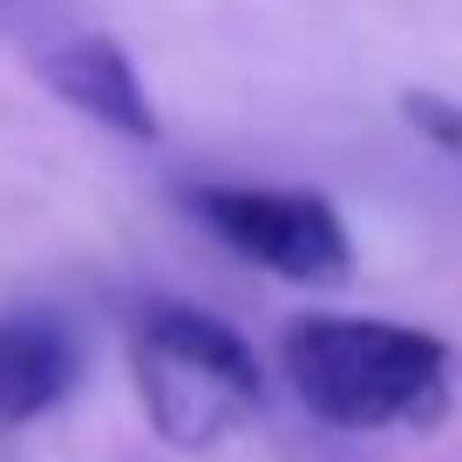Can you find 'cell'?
Segmentation results:
<instances>
[{
    "instance_id": "1",
    "label": "cell",
    "mask_w": 462,
    "mask_h": 462,
    "mask_svg": "<svg viewBox=\"0 0 462 462\" xmlns=\"http://www.w3.org/2000/svg\"><path fill=\"white\" fill-rule=\"evenodd\" d=\"M292 394L327 429H435L456 354L442 333L367 313H306L279 340Z\"/></svg>"
},
{
    "instance_id": "2",
    "label": "cell",
    "mask_w": 462,
    "mask_h": 462,
    "mask_svg": "<svg viewBox=\"0 0 462 462\" xmlns=\"http://www.w3.org/2000/svg\"><path fill=\"white\" fill-rule=\"evenodd\" d=\"M136 394L150 429L171 448H211L238 435L265 402V374L252 340L231 319L184 300H143L130 327Z\"/></svg>"
},
{
    "instance_id": "3",
    "label": "cell",
    "mask_w": 462,
    "mask_h": 462,
    "mask_svg": "<svg viewBox=\"0 0 462 462\" xmlns=\"http://www.w3.org/2000/svg\"><path fill=\"white\" fill-rule=\"evenodd\" d=\"M177 198L217 245H231L245 265L286 279V286H346V273H354V238L319 190L184 184Z\"/></svg>"
},
{
    "instance_id": "4",
    "label": "cell",
    "mask_w": 462,
    "mask_h": 462,
    "mask_svg": "<svg viewBox=\"0 0 462 462\" xmlns=\"http://www.w3.org/2000/svg\"><path fill=\"white\" fill-rule=\"evenodd\" d=\"M34 69H42V82L55 88L75 116H88V123H102V130H116V136H130V143H157V102H150L136 61L123 55V42H109V34H96V28H69L61 42H48L42 55H34Z\"/></svg>"
},
{
    "instance_id": "5",
    "label": "cell",
    "mask_w": 462,
    "mask_h": 462,
    "mask_svg": "<svg viewBox=\"0 0 462 462\" xmlns=\"http://www.w3.org/2000/svg\"><path fill=\"white\" fill-rule=\"evenodd\" d=\"M82 381V340L61 313L21 306L0 313V429H28L61 408Z\"/></svg>"
},
{
    "instance_id": "6",
    "label": "cell",
    "mask_w": 462,
    "mask_h": 462,
    "mask_svg": "<svg viewBox=\"0 0 462 462\" xmlns=\"http://www.w3.org/2000/svg\"><path fill=\"white\" fill-rule=\"evenodd\" d=\"M402 123L421 136V143H435L448 163H462V102H456V96L408 88V96H402Z\"/></svg>"
},
{
    "instance_id": "7",
    "label": "cell",
    "mask_w": 462,
    "mask_h": 462,
    "mask_svg": "<svg viewBox=\"0 0 462 462\" xmlns=\"http://www.w3.org/2000/svg\"><path fill=\"white\" fill-rule=\"evenodd\" d=\"M0 28H14L21 42H28V55H42V48L61 42L75 21L61 14V0H0Z\"/></svg>"
}]
</instances>
